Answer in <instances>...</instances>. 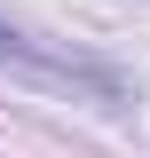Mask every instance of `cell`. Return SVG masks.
I'll list each match as a JSON object with an SVG mask.
<instances>
[{
  "label": "cell",
  "instance_id": "cell-1",
  "mask_svg": "<svg viewBox=\"0 0 150 158\" xmlns=\"http://www.w3.org/2000/svg\"><path fill=\"white\" fill-rule=\"evenodd\" d=\"M0 71H24L40 79V87H63V95H87V103H127V71L103 56H87V48H71V40L56 32H32V24L0 16Z\"/></svg>",
  "mask_w": 150,
  "mask_h": 158
}]
</instances>
